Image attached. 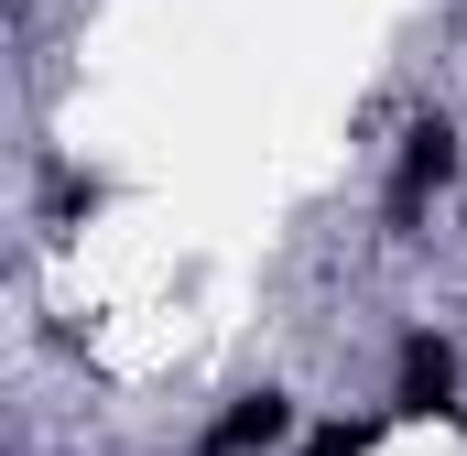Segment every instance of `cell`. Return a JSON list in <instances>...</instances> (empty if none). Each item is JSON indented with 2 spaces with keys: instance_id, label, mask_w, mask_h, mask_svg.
Returning <instances> with one entry per match:
<instances>
[{
  "instance_id": "6da1fadb",
  "label": "cell",
  "mask_w": 467,
  "mask_h": 456,
  "mask_svg": "<svg viewBox=\"0 0 467 456\" xmlns=\"http://www.w3.org/2000/svg\"><path fill=\"white\" fill-rule=\"evenodd\" d=\"M457 163H467L457 119H446V109H424L413 130H402V174H391V218L413 228V218H424V196H446V185H457Z\"/></svg>"
},
{
  "instance_id": "7a4b0ae2",
  "label": "cell",
  "mask_w": 467,
  "mask_h": 456,
  "mask_svg": "<svg viewBox=\"0 0 467 456\" xmlns=\"http://www.w3.org/2000/svg\"><path fill=\"white\" fill-rule=\"evenodd\" d=\"M457 380H467L457 337H435V326L402 337V358H391V402H402V413H457Z\"/></svg>"
},
{
  "instance_id": "3957f363",
  "label": "cell",
  "mask_w": 467,
  "mask_h": 456,
  "mask_svg": "<svg viewBox=\"0 0 467 456\" xmlns=\"http://www.w3.org/2000/svg\"><path fill=\"white\" fill-rule=\"evenodd\" d=\"M294 435V402L261 380V391H239L229 413H218V435H207V456H261V446H283Z\"/></svg>"
},
{
  "instance_id": "277c9868",
  "label": "cell",
  "mask_w": 467,
  "mask_h": 456,
  "mask_svg": "<svg viewBox=\"0 0 467 456\" xmlns=\"http://www.w3.org/2000/svg\"><path fill=\"white\" fill-rule=\"evenodd\" d=\"M369 435H380V424H316L305 456H369Z\"/></svg>"
}]
</instances>
